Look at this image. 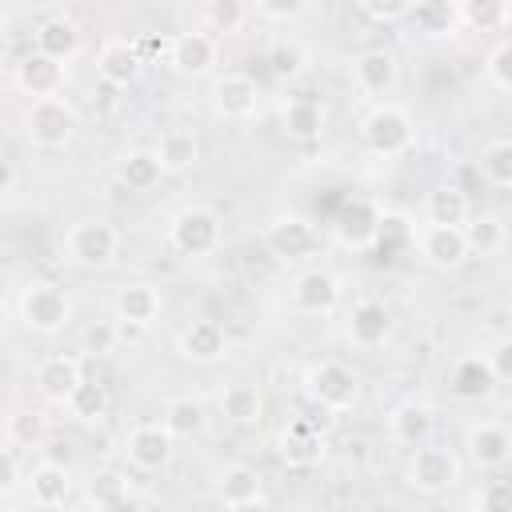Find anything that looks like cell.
Returning <instances> with one entry per match:
<instances>
[{
    "label": "cell",
    "mask_w": 512,
    "mask_h": 512,
    "mask_svg": "<svg viewBox=\"0 0 512 512\" xmlns=\"http://www.w3.org/2000/svg\"><path fill=\"white\" fill-rule=\"evenodd\" d=\"M476 512H512V480H488L476 496Z\"/></svg>",
    "instance_id": "cell-46"
},
{
    "label": "cell",
    "mask_w": 512,
    "mask_h": 512,
    "mask_svg": "<svg viewBox=\"0 0 512 512\" xmlns=\"http://www.w3.org/2000/svg\"><path fill=\"white\" fill-rule=\"evenodd\" d=\"M116 248H120L116 228L108 220H96V216L92 220H76L64 232V252H68V260L76 268H104V264H112Z\"/></svg>",
    "instance_id": "cell-6"
},
{
    "label": "cell",
    "mask_w": 512,
    "mask_h": 512,
    "mask_svg": "<svg viewBox=\"0 0 512 512\" xmlns=\"http://www.w3.org/2000/svg\"><path fill=\"white\" fill-rule=\"evenodd\" d=\"M16 312H20L28 332L56 336V332H64L72 324V296L52 280H32V284H24Z\"/></svg>",
    "instance_id": "cell-1"
},
{
    "label": "cell",
    "mask_w": 512,
    "mask_h": 512,
    "mask_svg": "<svg viewBox=\"0 0 512 512\" xmlns=\"http://www.w3.org/2000/svg\"><path fill=\"white\" fill-rule=\"evenodd\" d=\"M352 76H356V88L368 92V96H388L400 80V64L388 48H364L356 60H352Z\"/></svg>",
    "instance_id": "cell-19"
},
{
    "label": "cell",
    "mask_w": 512,
    "mask_h": 512,
    "mask_svg": "<svg viewBox=\"0 0 512 512\" xmlns=\"http://www.w3.org/2000/svg\"><path fill=\"white\" fill-rule=\"evenodd\" d=\"M264 476L252 468V464H224V472L216 476V496L220 504H244V500H260V484Z\"/></svg>",
    "instance_id": "cell-30"
},
{
    "label": "cell",
    "mask_w": 512,
    "mask_h": 512,
    "mask_svg": "<svg viewBox=\"0 0 512 512\" xmlns=\"http://www.w3.org/2000/svg\"><path fill=\"white\" fill-rule=\"evenodd\" d=\"M412 240V232H408V220L404 216H388L384 212V220H380V232H376V244H372V252H376V260H392V252L396 248H404Z\"/></svg>",
    "instance_id": "cell-43"
},
{
    "label": "cell",
    "mask_w": 512,
    "mask_h": 512,
    "mask_svg": "<svg viewBox=\"0 0 512 512\" xmlns=\"http://www.w3.org/2000/svg\"><path fill=\"white\" fill-rule=\"evenodd\" d=\"M160 176H164V164H160L156 148H136V152H128V156L120 160V180H124L132 192L156 188Z\"/></svg>",
    "instance_id": "cell-33"
},
{
    "label": "cell",
    "mask_w": 512,
    "mask_h": 512,
    "mask_svg": "<svg viewBox=\"0 0 512 512\" xmlns=\"http://www.w3.org/2000/svg\"><path fill=\"white\" fill-rule=\"evenodd\" d=\"M304 392H308L324 412H348V408H356V400H360V380H356V372H352L348 364H340V360H320V364L308 368Z\"/></svg>",
    "instance_id": "cell-4"
},
{
    "label": "cell",
    "mask_w": 512,
    "mask_h": 512,
    "mask_svg": "<svg viewBox=\"0 0 512 512\" xmlns=\"http://www.w3.org/2000/svg\"><path fill=\"white\" fill-rule=\"evenodd\" d=\"M224 512H272V508H268V500L260 496V500H244V504H228Z\"/></svg>",
    "instance_id": "cell-53"
},
{
    "label": "cell",
    "mask_w": 512,
    "mask_h": 512,
    "mask_svg": "<svg viewBox=\"0 0 512 512\" xmlns=\"http://www.w3.org/2000/svg\"><path fill=\"white\" fill-rule=\"evenodd\" d=\"M360 136L368 144V152L376 156H400L412 148L416 132H412V116L400 108V104H376L364 120H360Z\"/></svg>",
    "instance_id": "cell-3"
},
{
    "label": "cell",
    "mask_w": 512,
    "mask_h": 512,
    "mask_svg": "<svg viewBox=\"0 0 512 512\" xmlns=\"http://www.w3.org/2000/svg\"><path fill=\"white\" fill-rule=\"evenodd\" d=\"M280 460L288 468H316L324 460V436L316 432V424L308 420H292L284 432H280V444H276Z\"/></svg>",
    "instance_id": "cell-22"
},
{
    "label": "cell",
    "mask_w": 512,
    "mask_h": 512,
    "mask_svg": "<svg viewBox=\"0 0 512 512\" xmlns=\"http://www.w3.org/2000/svg\"><path fill=\"white\" fill-rule=\"evenodd\" d=\"M256 100H260V88L244 72H224L212 80V108L224 120H248L256 112Z\"/></svg>",
    "instance_id": "cell-15"
},
{
    "label": "cell",
    "mask_w": 512,
    "mask_h": 512,
    "mask_svg": "<svg viewBox=\"0 0 512 512\" xmlns=\"http://www.w3.org/2000/svg\"><path fill=\"white\" fill-rule=\"evenodd\" d=\"M112 348V328H92L88 332V352H108Z\"/></svg>",
    "instance_id": "cell-52"
},
{
    "label": "cell",
    "mask_w": 512,
    "mask_h": 512,
    "mask_svg": "<svg viewBox=\"0 0 512 512\" xmlns=\"http://www.w3.org/2000/svg\"><path fill=\"white\" fill-rule=\"evenodd\" d=\"M448 388L456 400H484L492 396L496 388V372L488 364V356H464L452 364V376H448Z\"/></svg>",
    "instance_id": "cell-26"
},
{
    "label": "cell",
    "mask_w": 512,
    "mask_h": 512,
    "mask_svg": "<svg viewBox=\"0 0 512 512\" xmlns=\"http://www.w3.org/2000/svg\"><path fill=\"white\" fill-rule=\"evenodd\" d=\"M12 80H16V88H20L24 96H32V100H48V96H60V92H64V64L32 48L28 56L16 60Z\"/></svg>",
    "instance_id": "cell-10"
},
{
    "label": "cell",
    "mask_w": 512,
    "mask_h": 512,
    "mask_svg": "<svg viewBox=\"0 0 512 512\" xmlns=\"http://www.w3.org/2000/svg\"><path fill=\"white\" fill-rule=\"evenodd\" d=\"M476 164H480V172H484L488 184H496V188H512V136L488 140Z\"/></svg>",
    "instance_id": "cell-37"
},
{
    "label": "cell",
    "mask_w": 512,
    "mask_h": 512,
    "mask_svg": "<svg viewBox=\"0 0 512 512\" xmlns=\"http://www.w3.org/2000/svg\"><path fill=\"white\" fill-rule=\"evenodd\" d=\"M488 364H492L496 380H508V384H512V336H504V340H496V344H492Z\"/></svg>",
    "instance_id": "cell-49"
},
{
    "label": "cell",
    "mask_w": 512,
    "mask_h": 512,
    "mask_svg": "<svg viewBox=\"0 0 512 512\" xmlns=\"http://www.w3.org/2000/svg\"><path fill=\"white\" fill-rule=\"evenodd\" d=\"M304 12H308V4H300V0H260L256 4L260 20H296Z\"/></svg>",
    "instance_id": "cell-48"
},
{
    "label": "cell",
    "mask_w": 512,
    "mask_h": 512,
    "mask_svg": "<svg viewBox=\"0 0 512 512\" xmlns=\"http://www.w3.org/2000/svg\"><path fill=\"white\" fill-rule=\"evenodd\" d=\"M464 448L476 468H504L512 460V428L500 420H476L464 436Z\"/></svg>",
    "instance_id": "cell-13"
},
{
    "label": "cell",
    "mask_w": 512,
    "mask_h": 512,
    "mask_svg": "<svg viewBox=\"0 0 512 512\" xmlns=\"http://www.w3.org/2000/svg\"><path fill=\"white\" fill-rule=\"evenodd\" d=\"M408 20H412L424 36H456V28H460V12H456V4H448V0H420Z\"/></svg>",
    "instance_id": "cell-34"
},
{
    "label": "cell",
    "mask_w": 512,
    "mask_h": 512,
    "mask_svg": "<svg viewBox=\"0 0 512 512\" xmlns=\"http://www.w3.org/2000/svg\"><path fill=\"white\" fill-rule=\"evenodd\" d=\"M416 248H420V260L440 268V272H452L472 256L468 240H464V228H440V224H424L420 236H416Z\"/></svg>",
    "instance_id": "cell-11"
},
{
    "label": "cell",
    "mask_w": 512,
    "mask_h": 512,
    "mask_svg": "<svg viewBox=\"0 0 512 512\" xmlns=\"http://www.w3.org/2000/svg\"><path fill=\"white\" fill-rule=\"evenodd\" d=\"M16 488H20V448L8 444V448H4V480H0V492L12 496Z\"/></svg>",
    "instance_id": "cell-50"
},
{
    "label": "cell",
    "mask_w": 512,
    "mask_h": 512,
    "mask_svg": "<svg viewBox=\"0 0 512 512\" xmlns=\"http://www.w3.org/2000/svg\"><path fill=\"white\" fill-rule=\"evenodd\" d=\"M264 60H268V72H272L276 80H296V76L304 72V48H300L296 40H288V36L272 40Z\"/></svg>",
    "instance_id": "cell-39"
},
{
    "label": "cell",
    "mask_w": 512,
    "mask_h": 512,
    "mask_svg": "<svg viewBox=\"0 0 512 512\" xmlns=\"http://www.w3.org/2000/svg\"><path fill=\"white\" fill-rule=\"evenodd\" d=\"M460 12V28H472V32H496L512 20V8L504 0H464L456 4Z\"/></svg>",
    "instance_id": "cell-35"
},
{
    "label": "cell",
    "mask_w": 512,
    "mask_h": 512,
    "mask_svg": "<svg viewBox=\"0 0 512 512\" xmlns=\"http://www.w3.org/2000/svg\"><path fill=\"white\" fill-rule=\"evenodd\" d=\"M480 180H484L480 164H468V160H464V164H456V168H452V180H448V184H452V188H460V192L468 196V192H476V184H480Z\"/></svg>",
    "instance_id": "cell-51"
},
{
    "label": "cell",
    "mask_w": 512,
    "mask_h": 512,
    "mask_svg": "<svg viewBox=\"0 0 512 512\" xmlns=\"http://www.w3.org/2000/svg\"><path fill=\"white\" fill-rule=\"evenodd\" d=\"M84 380H88V376H84V364H80L76 356H68V352H52V356H44V360L36 364V392H40L48 404H68L72 392H76Z\"/></svg>",
    "instance_id": "cell-9"
},
{
    "label": "cell",
    "mask_w": 512,
    "mask_h": 512,
    "mask_svg": "<svg viewBox=\"0 0 512 512\" xmlns=\"http://www.w3.org/2000/svg\"><path fill=\"white\" fill-rule=\"evenodd\" d=\"M36 52H44V56H52V60H72L76 52H80V28H76V20L72 16H64V12H52V16H44L40 24H36Z\"/></svg>",
    "instance_id": "cell-24"
},
{
    "label": "cell",
    "mask_w": 512,
    "mask_h": 512,
    "mask_svg": "<svg viewBox=\"0 0 512 512\" xmlns=\"http://www.w3.org/2000/svg\"><path fill=\"white\" fill-rule=\"evenodd\" d=\"M432 428H436V416H432V408L420 404V400H404V404H396V408L388 412V436H392L396 444H404V448H424V444H432Z\"/></svg>",
    "instance_id": "cell-20"
},
{
    "label": "cell",
    "mask_w": 512,
    "mask_h": 512,
    "mask_svg": "<svg viewBox=\"0 0 512 512\" xmlns=\"http://www.w3.org/2000/svg\"><path fill=\"white\" fill-rule=\"evenodd\" d=\"M68 412H72L76 420H84V424H96V420L108 412V392H104V384H96V380H84V384L72 392V400H68Z\"/></svg>",
    "instance_id": "cell-41"
},
{
    "label": "cell",
    "mask_w": 512,
    "mask_h": 512,
    "mask_svg": "<svg viewBox=\"0 0 512 512\" xmlns=\"http://www.w3.org/2000/svg\"><path fill=\"white\" fill-rule=\"evenodd\" d=\"M28 492L36 508H60L72 496V472L68 464L56 460H40L36 468H28Z\"/></svg>",
    "instance_id": "cell-23"
},
{
    "label": "cell",
    "mask_w": 512,
    "mask_h": 512,
    "mask_svg": "<svg viewBox=\"0 0 512 512\" xmlns=\"http://www.w3.org/2000/svg\"><path fill=\"white\" fill-rule=\"evenodd\" d=\"M392 332V312L380 300H360L348 316V340L356 348H380Z\"/></svg>",
    "instance_id": "cell-25"
},
{
    "label": "cell",
    "mask_w": 512,
    "mask_h": 512,
    "mask_svg": "<svg viewBox=\"0 0 512 512\" xmlns=\"http://www.w3.org/2000/svg\"><path fill=\"white\" fill-rule=\"evenodd\" d=\"M160 308H164L160 288L148 284V280H132V284H124L116 292V320L124 328H148V324H156L160 320Z\"/></svg>",
    "instance_id": "cell-18"
},
{
    "label": "cell",
    "mask_w": 512,
    "mask_h": 512,
    "mask_svg": "<svg viewBox=\"0 0 512 512\" xmlns=\"http://www.w3.org/2000/svg\"><path fill=\"white\" fill-rule=\"evenodd\" d=\"M380 220H384V212L372 204V200H364V196H356V200H348L340 212H336V240L344 244V248H372L376 244V232H380Z\"/></svg>",
    "instance_id": "cell-14"
},
{
    "label": "cell",
    "mask_w": 512,
    "mask_h": 512,
    "mask_svg": "<svg viewBox=\"0 0 512 512\" xmlns=\"http://www.w3.org/2000/svg\"><path fill=\"white\" fill-rule=\"evenodd\" d=\"M488 76H492L500 88L512 92V40H500V44L492 48V56H488Z\"/></svg>",
    "instance_id": "cell-47"
},
{
    "label": "cell",
    "mask_w": 512,
    "mask_h": 512,
    "mask_svg": "<svg viewBox=\"0 0 512 512\" xmlns=\"http://www.w3.org/2000/svg\"><path fill=\"white\" fill-rule=\"evenodd\" d=\"M220 412L232 424H256L260 420V392H256V384H244V380L228 384L220 392Z\"/></svg>",
    "instance_id": "cell-36"
},
{
    "label": "cell",
    "mask_w": 512,
    "mask_h": 512,
    "mask_svg": "<svg viewBox=\"0 0 512 512\" xmlns=\"http://www.w3.org/2000/svg\"><path fill=\"white\" fill-rule=\"evenodd\" d=\"M168 64H172L180 76H204V72L216 64V40H212L208 32H200V28L180 32V36H172V44H168Z\"/></svg>",
    "instance_id": "cell-21"
},
{
    "label": "cell",
    "mask_w": 512,
    "mask_h": 512,
    "mask_svg": "<svg viewBox=\"0 0 512 512\" xmlns=\"http://www.w3.org/2000/svg\"><path fill=\"white\" fill-rule=\"evenodd\" d=\"M264 244H268V252L276 256V260H304V256H312L316 252V244H320V236H316V228H312V220H304V216H276L268 228H264Z\"/></svg>",
    "instance_id": "cell-8"
},
{
    "label": "cell",
    "mask_w": 512,
    "mask_h": 512,
    "mask_svg": "<svg viewBox=\"0 0 512 512\" xmlns=\"http://www.w3.org/2000/svg\"><path fill=\"white\" fill-rule=\"evenodd\" d=\"M460 480V460L452 448H440V444H424V448H412V460H408V484L424 496H440L448 492L452 484Z\"/></svg>",
    "instance_id": "cell-7"
},
{
    "label": "cell",
    "mask_w": 512,
    "mask_h": 512,
    "mask_svg": "<svg viewBox=\"0 0 512 512\" xmlns=\"http://www.w3.org/2000/svg\"><path fill=\"white\" fill-rule=\"evenodd\" d=\"M176 352H180L188 364H216V360H224V352H228V332H224L216 320H192V324L180 328Z\"/></svg>",
    "instance_id": "cell-16"
},
{
    "label": "cell",
    "mask_w": 512,
    "mask_h": 512,
    "mask_svg": "<svg viewBox=\"0 0 512 512\" xmlns=\"http://www.w3.org/2000/svg\"><path fill=\"white\" fill-rule=\"evenodd\" d=\"M356 8H360V16H368L376 24H400L412 16L416 4L412 0H356Z\"/></svg>",
    "instance_id": "cell-45"
},
{
    "label": "cell",
    "mask_w": 512,
    "mask_h": 512,
    "mask_svg": "<svg viewBox=\"0 0 512 512\" xmlns=\"http://www.w3.org/2000/svg\"><path fill=\"white\" fill-rule=\"evenodd\" d=\"M424 212H428V224H440V228H464L472 220L468 196L460 188H452V184L432 188L428 200H424Z\"/></svg>",
    "instance_id": "cell-28"
},
{
    "label": "cell",
    "mask_w": 512,
    "mask_h": 512,
    "mask_svg": "<svg viewBox=\"0 0 512 512\" xmlns=\"http://www.w3.org/2000/svg\"><path fill=\"white\" fill-rule=\"evenodd\" d=\"M4 428H8V444L32 448V444H40V436H44V416H40V412H12Z\"/></svg>",
    "instance_id": "cell-44"
},
{
    "label": "cell",
    "mask_w": 512,
    "mask_h": 512,
    "mask_svg": "<svg viewBox=\"0 0 512 512\" xmlns=\"http://www.w3.org/2000/svg\"><path fill=\"white\" fill-rule=\"evenodd\" d=\"M168 240L184 256H212L220 248V216L212 208H204V204H188V208H180L172 216Z\"/></svg>",
    "instance_id": "cell-5"
},
{
    "label": "cell",
    "mask_w": 512,
    "mask_h": 512,
    "mask_svg": "<svg viewBox=\"0 0 512 512\" xmlns=\"http://www.w3.org/2000/svg\"><path fill=\"white\" fill-rule=\"evenodd\" d=\"M140 68H144V60H140V52H136L132 40H108V44L100 48V56H96L100 80H108V84H116V88L132 84V80L140 76Z\"/></svg>",
    "instance_id": "cell-27"
},
{
    "label": "cell",
    "mask_w": 512,
    "mask_h": 512,
    "mask_svg": "<svg viewBox=\"0 0 512 512\" xmlns=\"http://www.w3.org/2000/svg\"><path fill=\"white\" fill-rule=\"evenodd\" d=\"M464 240H468V252L472 256H492V252L504 248L508 232H504V224L496 216H472L464 224Z\"/></svg>",
    "instance_id": "cell-38"
},
{
    "label": "cell",
    "mask_w": 512,
    "mask_h": 512,
    "mask_svg": "<svg viewBox=\"0 0 512 512\" xmlns=\"http://www.w3.org/2000/svg\"><path fill=\"white\" fill-rule=\"evenodd\" d=\"M176 440L184 436H200L204 432V424H208V416H204V404L196 400V396H172L168 404H164V420H160Z\"/></svg>",
    "instance_id": "cell-32"
},
{
    "label": "cell",
    "mask_w": 512,
    "mask_h": 512,
    "mask_svg": "<svg viewBox=\"0 0 512 512\" xmlns=\"http://www.w3.org/2000/svg\"><path fill=\"white\" fill-rule=\"evenodd\" d=\"M156 156H160L164 172H172V176L176 172H188L200 160V140L192 132H184V128H168L160 136V144H156Z\"/></svg>",
    "instance_id": "cell-31"
},
{
    "label": "cell",
    "mask_w": 512,
    "mask_h": 512,
    "mask_svg": "<svg viewBox=\"0 0 512 512\" xmlns=\"http://www.w3.org/2000/svg\"><path fill=\"white\" fill-rule=\"evenodd\" d=\"M292 304L308 316H324L340 304V280L328 272V268H308L296 276L292 284Z\"/></svg>",
    "instance_id": "cell-17"
},
{
    "label": "cell",
    "mask_w": 512,
    "mask_h": 512,
    "mask_svg": "<svg viewBox=\"0 0 512 512\" xmlns=\"http://www.w3.org/2000/svg\"><path fill=\"white\" fill-rule=\"evenodd\" d=\"M280 124H284V132H288L292 140L312 144V140H320V132H324V104H316V100H308V96H296V100L284 104Z\"/></svg>",
    "instance_id": "cell-29"
},
{
    "label": "cell",
    "mask_w": 512,
    "mask_h": 512,
    "mask_svg": "<svg viewBox=\"0 0 512 512\" xmlns=\"http://www.w3.org/2000/svg\"><path fill=\"white\" fill-rule=\"evenodd\" d=\"M172 432L164 424H140L124 436V456L132 468L140 472H160L168 460H172Z\"/></svg>",
    "instance_id": "cell-12"
},
{
    "label": "cell",
    "mask_w": 512,
    "mask_h": 512,
    "mask_svg": "<svg viewBox=\"0 0 512 512\" xmlns=\"http://www.w3.org/2000/svg\"><path fill=\"white\" fill-rule=\"evenodd\" d=\"M248 20V4L240 0H208L204 4V24L212 32H236Z\"/></svg>",
    "instance_id": "cell-42"
},
{
    "label": "cell",
    "mask_w": 512,
    "mask_h": 512,
    "mask_svg": "<svg viewBox=\"0 0 512 512\" xmlns=\"http://www.w3.org/2000/svg\"><path fill=\"white\" fill-rule=\"evenodd\" d=\"M88 500L96 508H120L128 500V480L116 472V468H100L92 480H88Z\"/></svg>",
    "instance_id": "cell-40"
},
{
    "label": "cell",
    "mask_w": 512,
    "mask_h": 512,
    "mask_svg": "<svg viewBox=\"0 0 512 512\" xmlns=\"http://www.w3.org/2000/svg\"><path fill=\"white\" fill-rule=\"evenodd\" d=\"M76 132H80V112L64 96L28 100V108H24V136L36 148H64V144H72Z\"/></svg>",
    "instance_id": "cell-2"
},
{
    "label": "cell",
    "mask_w": 512,
    "mask_h": 512,
    "mask_svg": "<svg viewBox=\"0 0 512 512\" xmlns=\"http://www.w3.org/2000/svg\"><path fill=\"white\" fill-rule=\"evenodd\" d=\"M0 192H4V196L16 192V160H4V184H0Z\"/></svg>",
    "instance_id": "cell-54"
}]
</instances>
